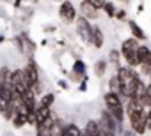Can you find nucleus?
Returning a JSON list of instances; mask_svg holds the SVG:
<instances>
[{
  "mask_svg": "<svg viewBox=\"0 0 151 136\" xmlns=\"http://www.w3.org/2000/svg\"><path fill=\"white\" fill-rule=\"evenodd\" d=\"M105 104H107V111L112 115V118L117 124H123L124 120V108L121 103V97L114 92H107L105 94Z\"/></svg>",
  "mask_w": 151,
  "mask_h": 136,
  "instance_id": "obj_1",
  "label": "nucleus"
},
{
  "mask_svg": "<svg viewBox=\"0 0 151 136\" xmlns=\"http://www.w3.org/2000/svg\"><path fill=\"white\" fill-rule=\"evenodd\" d=\"M23 74H25V80H27V85L29 89L37 96L41 94V80H39V67L34 60H29L25 69H23Z\"/></svg>",
  "mask_w": 151,
  "mask_h": 136,
  "instance_id": "obj_2",
  "label": "nucleus"
},
{
  "mask_svg": "<svg viewBox=\"0 0 151 136\" xmlns=\"http://www.w3.org/2000/svg\"><path fill=\"white\" fill-rule=\"evenodd\" d=\"M137 51H139V42L130 37L126 41H123V46H121V57L126 60L128 67H135V65H140L139 64V57H137Z\"/></svg>",
  "mask_w": 151,
  "mask_h": 136,
  "instance_id": "obj_3",
  "label": "nucleus"
},
{
  "mask_svg": "<svg viewBox=\"0 0 151 136\" xmlns=\"http://www.w3.org/2000/svg\"><path fill=\"white\" fill-rule=\"evenodd\" d=\"M128 118H130V125H132L133 132L144 134L147 131V127H146V111H132V113H128Z\"/></svg>",
  "mask_w": 151,
  "mask_h": 136,
  "instance_id": "obj_4",
  "label": "nucleus"
},
{
  "mask_svg": "<svg viewBox=\"0 0 151 136\" xmlns=\"http://www.w3.org/2000/svg\"><path fill=\"white\" fill-rule=\"evenodd\" d=\"M29 85H27V80H25V74L22 69H16L13 71V92L18 94L20 97H23L27 92H29Z\"/></svg>",
  "mask_w": 151,
  "mask_h": 136,
  "instance_id": "obj_5",
  "label": "nucleus"
},
{
  "mask_svg": "<svg viewBox=\"0 0 151 136\" xmlns=\"http://www.w3.org/2000/svg\"><path fill=\"white\" fill-rule=\"evenodd\" d=\"M77 32H78V35H80L82 41H86V42H91L93 41V25L84 16H80L77 20Z\"/></svg>",
  "mask_w": 151,
  "mask_h": 136,
  "instance_id": "obj_6",
  "label": "nucleus"
},
{
  "mask_svg": "<svg viewBox=\"0 0 151 136\" xmlns=\"http://www.w3.org/2000/svg\"><path fill=\"white\" fill-rule=\"evenodd\" d=\"M59 16H60V20H62L64 23H68V25H69L71 21L77 20V11H75L73 4H71V2H62L60 7H59Z\"/></svg>",
  "mask_w": 151,
  "mask_h": 136,
  "instance_id": "obj_7",
  "label": "nucleus"
},
{
  "mask_svg": "<svg viewBox=\"0 0 151 136\" xmlns=\"http://www.w3.org/2000/svg\"><path fill=\"white\" fill-rule=\"evenodd\" d=\"M80 9H82V14L86 20H94L98 18V11L89 4V2H80Z\"/></svg>",
  "mask_w": 151,
  "mask_h": 136,
  "instance_id": "obj_8",
  "label": "nucleus"
},
{
  "mask_svg": "<svg viewBox=\"0 0 151 136\" xmlns=\"http://www.w3.org/2000/svg\"><path fill=\"white\" fill-rule=\"evenodd\" d=\"M50 113H52V110L37 106V110H36V122H34V125H36V127L43 125V122H45V120H46V118L50 117Z\"/></svg>",
  "mask_w": 151,
  "mask_h": 136,
  "instance_id": "obj_9",
  "label": "nucleus"
},
{
  "mask_svg": "<svg viewBox=\"0 0 151 136\" xmlns=\"http://www.w3.org/2000/svg\"><path fill=\"white\" fill-rule=\"evenodd\" d=\"M84 136H100V125L96 120H87L86 124V129L82 131Z\"/></svg>",
  "mask_w": 151,
  "mask_h": 136,
  "instance_id": "obj_10",
  "label": "nucleus"
},
{
  "mask_svg": "<svg viewBox=\"0 0 151 136\" xmlns=\"http://www.w3.org/2000/svg\"><path fill=\"white\" fill-rule=\"evenodd\" d=\"M137 57H139V64H151V50L147 46H139V51H137Z\"/></svg>",
  "mask_w": 151,
  "mask_h": 136,
  "instance_id": "obj_11",
  "label": "nucleus"
},
{
  "mask_svg": "<svg viewBox=\"0 0 151 136\" xmlns=\"http://www.w3.org/2000/svg\"><path fill=\"white\" fill-rule=\"evenodd\" d=\"M128 25H130V30H132V34H133V39H135V41H144V39H146V34L142 32V28H140L133 20H130V21H128Z\"/></svg>",
  "mask_w": 151,
  "mask_h": 136,
  "instance_id": "obj_12",
  "label": "nucleus"
},
{
  "mask_svg": "<svg viewBox=\"0 0 151 136\" xmlns=\"http://www.w3.org/2000/svg\"><path fill=\"white\" fill-rule=\"evenodd\" d=\"M94 48H101L103 46V32L100 30V27H93V41Z\"/></svg>",
  "mask_w": 151,
  "mask_h": 136,
  "instance_id": "obj_13",
  "label": "nucleus"
},
{
  "mask_svg": "<svg viewBox=\"0 0 151 136\" xmlns=\"http://www.w3.org/2000/svg\"><path fill=\"white\" fill-rule=\"evenodd\" d=\"M64 131H66V125H62V122H60V120H57V122L52 125V129H50L48 136H64Z\"/></svg>",
  "mask_w": 151,
  "mask_h": 136,
  "instance_id": "obj_14",
  "label": "nucleus"
},
{
  "mask_svg": "<svg viewBox=\"0 0 151 136\" xmlns=\"http://www.w3.org/2000/svg\"><path fill=\"white\" fill-rule=\"evenodd\" d=\"M53 103H55V96H53V94H45V96L39 99V104H37V106H41V108H48V110H50Z\"/></svg>",
  "mask_w": 151,
  "mask_h": 136,
  "instance_id": "obj_15",
  "label": "nucleus"
},
{
  "mask_svg": "<svg viewBox=\"0 0 151 136\" xmlns=\"http://www.w3.org/2000/svg\"><path fill=\"white\" fill-rule=\"evenodd\" d=\"M64 134H68V136H82V131H80V127L77 124H68Z\"/></svg>",
  "mask_w": 151,
  "mask_h": 136,
  "instance_id": "obj_16",
  "label": "nucleus"
},
{
  "mask_svg": "<svg viewBox=\"0 0 151 136\" xmlns=\"http://www.w3.org/2000/svg\"><path fill=\"white\" fill-rule=\"evenodd\" d=\"M107 71V60H98L94 64V74L96 76H103Z\"/></svg>",
  "mask_w": 151,
  "mask_h": 136,
  "instance_id": "obj_17",
  "label": "nucleus"
},
{
  "mask_svg": "<svg viewBox=\"0 0 151 136\" xmlns=\"http://www.w3.org/2000/svg\"><path fill=\"white\" fill-rule=\"evenodd\" d=\"M119 58H121V53H119L117 50H110V51H109V62H112L117 69L121 67V65H119Z\"/></svg>",
  "mask_w": 151,
  "mask_h": 136,
  "instance_id": "obj_18",
  "label": "nucleus"
},
{
  "mask_svg": "<svg viewBox=\"0 0 151 136\" xmlns=\"http://www.w3.org/2000/svg\"><path fill=\"white\" fill-rule=\"evenodd\" d=\"M103 11L107 13V16H109V18H114V16H116V13H117V11H116V7H114V4H110V2H105Z\"/></svg>",
  "mask_w": 151,
  "mask_h": 136,
  "instance_id": "obj_19",
  "label": "nucleus"
},
{
  "mask_svg": "<svg viewBox=\"0 0 151 136\" xmlns=\"http://www.w3.org/2000/svg\"><path fill=\"white\" fill-rule=\"evenodd\" d=\"M109 87H110V92H114V94L119 92V80H117V76H112L109 80Z\"/></svg>",
  "mask_w": 151,
  "mask_h": 136,
  "instance_id": "obj_20",
  "label": "nucleus"
},
{
  "mask_svg": "<svg viewBox=\"0 0 151 136\" xmlns=\"http://www.w3.org/2000/svg\"><path fill=\"white\" fill-rule=\"evenodd\" d=\"M13 41H14V44L18 46V50H20L22 53H27V46H25V41H23V37H22V35H18V37H14Z\"/></svg>",
  "mask_w": 151,
  "mask_h": 136,
  "instance_id": "obj_21",
  "label": "nucleus"
},
{
  "mask_svg": "<svg viewBox=\"0 0 151 136\" xmlns=\"http://www.w3.org/2000/svg\"><path fill=\"white\" fill-rule=\"evenodd\" d=\"M140 71H142V74L151 76V64H142L140 65Z\"/></svg>",
  "mask_w": 151,
  "mask_h": 136,
  "instance_id": "obj_22",
  "label": "nucleus"
},
{
  "mask_svg": "<svg viewBox=\"0 0 151 136\" xmlns=\"http://www.w3.org/2000/svg\"><path fill=\"white\" fill-rule=\"evenodd\" d=\"M146 127H147V129H151V108L146 111Z\"/></svg>",
  "mask_w": 151,
  "mask_h": 136,
  "instance_id": "obj_23",
  "label": "nucleus"
},
{
  "mask_svg": "<svg viewBox=\"0 0 151 136\" xmlns=\"http://www.w3.org/2000/svg\"><path fill=\"white\" fill-rule=\"evenodd\" d=\"M116 18L117 20H124V11H117L116 13Z\"/></svg>",
  "mask_w": 151,
  "mask_h": 136,
  "instance_id": "obj_24",
  "label": "nucleus"
},
{
  "mask_svg": "<svg viewBox=\"0 0 151 136\" xmlns=\"http://www.w3.org/2000/svg\"><path fill=\"white\" fill-rule=\"evenodd\" d=\"M86 89H87V80H84V81H80V90L84 92Z\"/></svg>",
  "mask_w": 151,
  "mask_h": 136,
  "instance_id": "obj_25",
  "label": "nucleus"
},
{
  "mask_svg": "<svg viewBox=\"0 0 151 136\" xmlns=\"http://www.w3.org/2000/svg\"><path fill=\"white\" fill-rule=\"evenodd\" d=\"M59 85H60L62 89H68V83H66V81H59Z\"/></svg>",
  "mask_w": 151,
  "mask_h": 136,
  "instance_id": "obj_26",
  "label": "nucleus"
},
{
  "mask_svg": "<svg viewBox=\"0 0 151 136\" xmlns=\"http://www.w3.org/2000/svg\"><path fill=\"white\" fill-rule=\"evenodd\" d=\"M64 136H68V134H64Z\"/></svg>",
  "mask_w": 151,
  "mask_h": 136,
  "instance_id": "obj_27",
  "label": "nucleus"
},
{
  "mask_svg": "<svg viewBox=\"0 0 151 136\" xmlns=\"http://www.w3.org/2000/svg\"><path fill=\"white\" fill-rule=\"evenodd\" d=\"M82 136H84V134H82Z\"/></svg>",
  "mask_w": 151,
  "mask_h": 136,
  "instance_id": "obj_28",
  "label": "nucleus"
}]
</instances>
